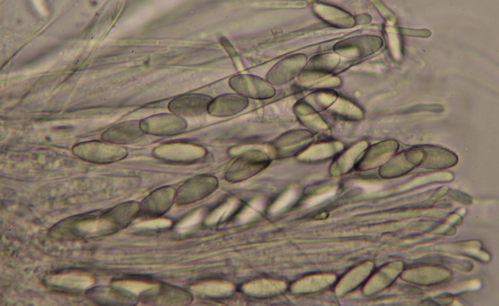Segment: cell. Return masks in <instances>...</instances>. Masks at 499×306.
<instances>
[{"mask_svg":"<svg viewBox=\"0 0 499 306\" xmlns=\"http://www.w3.org/2000/svg\"><path fill=\"white\" fill-rule=\"evenodd\" d=\"M229 84L235 93L248 99L266 100L272 98L276 94V90L272 85L266 79L255 75L236 74L230 78Z\"/></svg>","mask_w":499,"mask_h":306,"instance_id":"6da1fadb","label":"cell"},{"mask_svg":"<svg viewBox=\"0 0 499 306\" xmlns=\"http://www.w3.org/2000/svg\"><path fill=\"white\" fill-rule=\"evenodd\" d=\"M45 285L54 290L65 293H79L91 286L93 280L83 273L68 272L55 273L46 276Z\"/></svg>","mask_w":499,"mask_h":306,"instance_id":"7a4b0ae2","label":"cell"},{"mask_svg":"<svg viewBox=\"0 0 499 306\" xmlns=\"http://www.w3.org/2000/svg\"><path fill=\"white\" fill-rule=\"evenodd\" d=\"M212 99L210 96L202 93L185 94L171 100L168 108L172 113L181 117L199 116L207 112Z\"/></svg>","mask_w":499,"mask_h":306,"instance_id":"3957f363","label":"cell"},{"mask_svg":"<svg viewBox=\"0 0 499 306\" xmlns=\"http://www.w3.org/2000/svg\"><path fill=\"white\" fill-rule=\"evenodd\" d=\"M249 104V99L239 94L224 93L212 99L207 113L216 117L232 116L243 111Z\"/></svg>","mask_w":499,"mask_h":306,"instance_id":"277c9868","label":"cell"},{"mask_svg":"<svg viewBox=\"0 0 499 306\" xmlns=\"http://www.w3.org/2000/svg\"><path fill=\"white\" fill-rule=\"evenodd\" d=\"M186 120L173 113H160L140 121L141 130L152 133L162 134L177 131L186 127Z\"/></svg>","mask_w":499,"mask_h":306,"instance_id":"5b68a950","label":"cell"},{"mask_svg":"<svg viewBox=\"0 0 499 306\" xmlns=\"http://www.w3.org/2000/svg\"><path fill=\"white\" fill-rule=\"evenodd\" d=\"M302 65L300 55L288 56L271 68L267 74L266 79L273 86L284 85L295 77Z\"/></svg>","mask_w":499,"mask_h":306,"instance_id":"8992f818","label":"cell"},{"mask_svg":"<svg viewBox=\"0 0 499 306\" xmlns=\"http://www.w3.org/2000/svg\"><path fill=\"white\" fill-rule=\"evenodd\" d=\"M283 287L281 282L260 280L245 285L244 290L252 294L265 295L280 291Z\"/></svg>","mask_w":499,"mask_h":306,"instance_id":"52a82bcc","label":"cell"},{"mask_svg":"<svg viewBox=\"0 0 499 306\" xmlns=\"http://www.w3.org/2000/svg\"><path fill=\"white\" fill-rule=\"evenodd\" d=\"M232 289V286L227 283L208 282L198 285L195 290L209 295L220 296L229 294Z\"/></svg>","mask_w":499,"mask_h":306,"instance_id":"ba28073f","label":"cell"},{"mask_svg":"<svg viewBox=\"0 0 499 306\" xmlns=\"http://www.w3.org/2000/svg\"><path fill=\"white\" fill-rule=\"evenodd\" d=\"M296 197V191L291 190L287 192L272 205L269 210L270 213L274 214L282 211L293 203Z\"/></svg>","mask_w":499,"mask_h":306,"instance_id":"9c48e42d","label":"cell"},{"mask_svg":"<svg viewBox=\"0 0 499 306\" xmlns=\"http://www.w3.org/2000/svg\"><path fill=\"white\" fill-rule=\"evenodd\" d=\"M237 205V200L232 199L222 205L210 215L207 219V223L208 224H213L216 222L222 217L225 218L233 210Z\"/></svg>","mask_w":499,"mask_h":306,"instance_id":"30bf717a","label":"cell"},{"mask_svg":"<svg viewBox=\"0 0 499 306\" xmlns=\"http://www.w3.org/2000/svg\"><path fill=\"white\" fill-rule=\"evenodd\" d=\"M263 206L264 203L261 200L253 201L250 206L246 209L240 215L239 223L244 224L252 219L258 213L263 209Z\"/></svg>","mask_w":499,"mask_h":306,"instance_id":"8fae6325","label":"cell"},{"mask_svg":"<svg viewBox=\"0 0 499 306\" xmlns=\"http://www.w3.org/2000/svg\"><path fill=\"white\" fill-rule=\"evenodd\" d=\"M337 189H333L322 194L309 198L304 204V207L307 208L319 205L332 198L336 194Z\"/></svg>","mask_w":499,"mask_h":306,"instance_id":"7c38bea8","label":"cell"},{"mask_svg":"<svg viewBox=\"0 0 499 306\" xmlns=\"http://www.w3.org/2000/svg\"><path fill=\"white\" fill-rule=\"evenodd\" d=\"M202 216L201 212L194 213L181 222L178 226V229L180 230H184L196 225L201 220Z\"/></svg>","mask_w":499,"mask_h":306,"instance_id":"4fadbf2b","label":"cell"},{"mask_svg":"<svg viewBox=\"0 0 499 306\" xmlns=\"http://www.w3.org/2000/svg\"><path fill=\"white\" fill-rule=\"evenodd\" d=\"M353 185L362 189L364 192L371 194L381 191L383 187L378 184L359 182L354 183Z\"/></svg>","mask_w":499,"mask_h":306,"instance_id":"5bb4252c","label":"cell"},{"mask_svg":"<svg viewBox=\"0 0 499 306\" xmlns=\"http://www.w3.org/2000/svg\"><path fill=\"white\" fill-rule=\"evenodd\" d=\"M171 222L170 220L165 219H159L143 222L139 224V226L150 228H158L167 227L170 226Z\"/></svg>","mask_w":499,"mask_h":306,"instance_id":"9a60e30c","label":"cell"},{"mask_svg":"<svg viewBox=\"0 0 499 306\" xmlns=\"http://www.w3.org/2000/svg\"><path fill=\"white\" fill-rule=\"evenodd\" d=\"M120 286H122L123 288L135 293L139 292L148 287L147 285L135 282H123L122 285H120Z\"/></svg>","mask_w":499,"mask_h":306,"instance_id":"2e32d148","label":"cell"},{"mask_svg":"<svg viewBox=\"0 0 499 306\" xmlns=\"http://www.w3.org/2000/svg\"><path fill=\"white\" fill-rule=\"evenodd\" d=\"M220 42L222 45L225 48L226 51L228 52L231 58H233V60H235L236 58H237V59L239 58L238 55L233 47L227 38L224 37H221L220 39Z\"/></svg>","mask_w":499,"mask_h":306,"instance_id":"e0dca14e","label":"cell"}]
</instances>
